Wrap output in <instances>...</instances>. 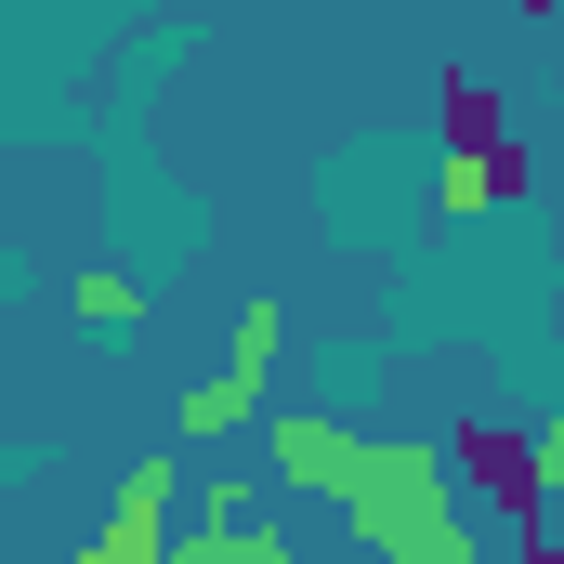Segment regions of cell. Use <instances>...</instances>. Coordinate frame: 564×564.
I'll list each match as a JSON object with an SVG mask.
<instances>
[{
    "mask_svg": "<svg viewBox=\"0 0 564 564\" xmlns=\"http://www.w3.org/2000/svg\"><path fill=\"white\" fill-rule=\"evenodd\" d=\"M250 421H263V394H250V381H224V368H210V381H184V408H171L184 446H224V433H250Z\"/></svg>",
    "mask_w": 564,
    "mask_h": 564,
    "instance_id": "obj_6",
    "label": "cell"
},
{
    "mask_svg": "<svg viewBox=\"0 0 564 564\" xmlns=\"http://www.w3.org/2000/svg\"><path fill=\"white\" fill-rule=\"evenodd\" d=\"M381 552H408V539H433V525H459L446 512V446H368V473H355V499H341Z\"/></svg>",
    "mask_w": 564,
    "mask_h": 564,
    "instance_id": "obj_1",
    "label": "cell"
},
{
    "mask_svg": "<svg viewBox=\"0 0 564 564\" xmlns=\"http://www.w3.org/2000/svg\"><path fill=\"white\" fill-rule=\"evenodd\" d=\"M263 446L302 499H355V473H368V433H341V421H263Z\"/></svg>",
    "mask_w": 564,
    "mask_h": 564,
    "instance_id": "obj_5",
    "label": "cell"
},
{
    "mask_svg": "<svg viewBox=\"0 0 564 564\" xmlns=\"http://www.w3.org/2000/svg\"><path fill=\"white\" fill-rule=\"evenodd\" d=\"M276 302H250V315H237V328H224V381H250V394H263V381H276Z\"/></svg>",
    "mask_w": 564,
    "mask_h": 564,
    "instance_id": "obj_7",
    "label": "cell"
},
{
    "mask_svg": "<svg viewBox=\"0 0 564 564\" xmlns=\"http://www.w3.org/2000/svg\"><path fill=\"white\" fill-rule=\"evenodd\" d=\"M79 315H93V328H132V315H144V289L119 276V263H93V276H79Z\"/></svg>",
    "mask_w": 564,
    "mask_h": 564,
    "instance_id": "obj_8",
    "label": "cell"
},
{
    "mask_svg": "<svg viewBox=\"0 0 564 564\" xmlns=\"http://www.w3.org/2000/svg\"><path fill=\"white\" fill-rule=\"evenodd\" d=\"M512 564H564V539H552V525H525V539H512Z\"/></svg>",
    "mask_w": 564,
    "mask_h": 564,
    "instance_id": "obj_10",
    "label": "cell"
},
{
    "mask_svg": "<svg viewBox=\"0 0 564 564\" xmlns=\"http://www.w3.org/2000/svg\"><path fill=\"white\" fill-rule=\"evenodd\" d=\"M381 564H473V539H459V525H433V539H408V552H381Z\"/></svg>",
    "mask_w": 564,
    "mask_h": 564,
    "instance_id": "obj_9",
    "label": "cell"
},
{
    "mask_svg": "<svg viewBox=\"0 0 564 564\" xmlns=\"http://www.w3.org/2000/svg\"><path fill=\"white\" fill-rule=\"evenodd\" d=\"M539 446H552V512H564V421H552V433H539Z\"/></svg>",
    "mask_w": 564,
    "mask_h": 564,
    "instance_id": "obj_11",
    "label": "cell"
},
{
    "mask_svg": "<svg viewBox=\"0 0 564 564\" xmlns=\"http://www.w3.org/2000/svg\"><path fill=\"white\" fill-rule=\"evenodd\" d=\"M171 512H184V473H171V459H132L119 499H106V539H93L79 564H171V552H184Z\"/></svg>",
    "mask_w": 564,
    "mask_h": 564,
    "instance_id": "obj_2",
    "label": "cell"
},
{
    "mask_svg": "<svg viewBox=\"0 0 564 564\" xmlns=\"http://www.w3.org/2000/svg\"><path fill=\"white\" fill-rule=\"evenodd\" d=\"M433 132H446V171H486V158H512V106H499V79L446 66V79H433Z\"/></svg>",
    "mask_w": 564,
    "mask_h": 564,
    "instance_id": "obj_4",
    "label": "cell"
},
{
    "mask_svg": "<svg viewBox=\"0 0 564 564\" xmlns=\"http://www.w3.org/2000/svg\"><path fill=\"white\" fill-rule=\"evenodd\" d=\"M459 473L512 512V525H552V446L539 433H499V421H459Z\"/></svg>",
    "mask_w": 564,
    "mask_h": 564,
    "instance_id": "obj_3",
    "label": "cell"
},
{
    "mask_svg": "<svg viewBox=\"0 0 564 564\" xmlns=\"http://www.w3.org/2000/svg\"><path fill=\"white\" fill-rule=\"evenodd\" d=\"M171 564H224V552H197V539H184V552H171Z\"/></svg>",
    "mask_w": 564,
    "mask_h": 564,
    "instance_id": "obj_12",
    "label": "cell"
}]
</instances>
